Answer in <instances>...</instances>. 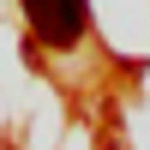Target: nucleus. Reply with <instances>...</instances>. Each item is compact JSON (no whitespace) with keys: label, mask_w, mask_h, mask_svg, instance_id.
Returning <instances> with one entry per match:
<instances>
[{"label":"nucleus","mask_w":150,"mask_h":150,"mask_svg":"<svg viewBox=\"0 0 150 150\" xmlns=\"http://www.w3.org/2000/svg\"><path fill=\"white\" fill-rule=\"evenodd\" d=\"M24 18L48 48H72L84 36V24H90V6L84 0H24Z\"/></svg>","instance_id":"nucleus-1"}]
</instances>
